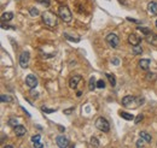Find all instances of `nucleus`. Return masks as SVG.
Returning a JSON list of instances; mask_svg holds the SVG:
<instances>
[{"mask_svg": "<svg viewBox=\"0 0 157 148\" xmlns=\"http://www.w3.org/2000/svg\"><path fill=\"white\" fill-rule=\"evenodd\" d=\"M119 114H120V117H122L123 119H126V120H133V119H134L133 114L127 113V112H120Z\"/></svg>", "mask_w": 157, "mask_h": 148, "instance_id": "obj_18", "label": "nucleus"}, {"mask_svg": "<svg viewBox=\"0 0 157 148\" xmlns=\"http://www.w3.org/2000/svg\"><path fill=\"white\" fill-rule=\"evenodd\" d=\"M143 118H144V116H143L142 113H139L138 116H137V117L134 118V123H135V124H138V123H140V122L143 120Z\"/></svg>", "mask_w": 157, "mask_h": 148, "instance_id": "obj_27", "label": "nucleus"}, {"mask_svg": "<svg viewBox=\"0 0 157 148\" xmlns=\"http://www.w3.org/2000/svg\"><path fill=\"white\" fill-rule=\"evenodd\" d=\"M145 40L147 44H150L152 46H157V34H155V33H149L147 35H145Z\"/></svg>", "mask_w": 157, "mask_h": 148, "instance_id": "obj_10", "label": "nucleus"}, {"mask_svg": "<svg viewBox=\"0 0 157 148\" xmlns=\"http://www.w3.org/2000/svg\"><path fill=\"white\" fill-rule=\"evenodd\" d=\"M156 27H157V19H156Z\"/></svg>", "mask_w": 157, "mask_h": 148, "instance_id": "obj_40", "label": "nucleus"}, {"mask_svg": "<svg viewBox=\"0 0 157 148\" xmlns=\"http://www.w3.org/2000/svg\"><path fill=\"white\" fill-rule=\"evenodd\" d=\"M111 63H114V65H119L120 60H119L117 58H115V59H112V60H111Z\"/></svg>", "mask_w": 157, "mask_h": 148, "instance_id": "obj_36", "label": "nucleus"}, {"mask_svg": "<svg viewBox=\"0 0 157 148\" xmlns=\"http://www.w3.org/2000/svg\"><path fill=\"white\" fill-rule=\"evenodd\" d=\"M140 41H142V39H140L137 34H130L128 36V44L132 45V46H135V45H139Z\"/></svg>", "mask_w": 157, "mask_h": 148, "instance_id": "obj_12", "label": "nucleus"}, {"mask_svg": "<svg viewBox=\"0 0 157 148\" xmlns=\"http://www.w3.org/2000/svg\"><path fill=\"white\" fill-rule=\"evenodd\" d=\"M36 3L43 4V5H45V6H50V4H51V1H50V0H36Z\"/></svg>", "mask_w": 157, "mask_h": 148, "instance_id": "obj_31", "label": "nucleus"}, {"mask_svg": "<svg viewBox=\"0 0 157 148\" xmlns=\"http://www.w3.org/2000/svg\"><path fill=\"white\" fill-rule=\"evenodd\" d=\"M64 36L67 37L68 40H70V41H75V42H79V41H80V39H79V37H71L69 34H64Z\"/></svg>", "mask_w": 157, "mask_h": 148, "instance_id": "obj_30", "label": "nucleus"}, {"mask_svg": "<svg viewBox=\"0 0 157 148\" xmlns=\"http://www.w3.org/2000/svg\"><path fill=\"white\" fill-rule=\"evenodd\" d=\"M139 68L146 71L149 70V68H150V60L149 59H142V60H139Z\"/></svg>", "mask_w": 157, "mask_h": 148, "instance_id": "obj_15", "label": "nucleus"}, {"mask_svg": "<svg viewBox=\"0 0 157 148\" xmlns=\"http://www.w3.org/2000/svg\"><path fill=\"white\" fill-rule=\"evenodd\" d=\"M132 51H133V53H134V55H139V54H142L143 53V47H142V45H135V46H133L132 47Z\"/></svg>", "mask_w": 157, "mask_h": 148, "instance_id": "obj_16", "label": "nucleus"}, {"mask_svg": "<svg viewBox=\"0 0 157 148\" xmlns=\"http://www.w3.org/2000/svg\"><path fill=\"white\" fill-rule=\"evenodd\" d=\"M30 95H31L33 98H35V99H36V98L39 96V94H38V92H34V90H33V89L30 90Z\"/></svg>", "mask_w": 157, "mask_h": 148, "instance_id": "obj_34", "label": "nucleus"}, {"mask_svg": "<svg viewBox=\"0 0 157 148\" xmlns=\"http://www.w3.org/2000/svg\"><path fill=\"white\" fill-rule=\"evenodd\" d=\"M104 87H105V81H104V80H99V81H97V88L102 89V88H104Z\"/></svg>", "mask_w": 157, "mask_h": 148, "instance_id": "obj_23", "label": "nucleus"}, {"mask_svg": "<svg viewBox=\"0 0 157 148\" xmlns=\"http://www.w3.org/2000/svg\"><path fill=\"white\" fill-rule=\"evenodd\" d=\"M128 21H130V22H134V23H138V21H135V19H132V18H127Z\"/></svg>", "mask_w": 157, "mask_h": 148, "instance_id": "obj_38", "label": "nucleus"}, {"mask_svg": "<svg viewBox=\"0 0 157 148\" xmlns=\"http://www.w3.org/2000/svg\"><path fill=\"white\" fill-rule=\"evenodd\" d=\"M13 18V13L12 12H4L3 13V16H1V21L3 22H9V21H11Z\"/></svg>", "mask_w": 157, "mask_h": 148, "instance_id": "obj_17", "label": "nucleus"}, {"mask_svg": "<svg viewBox=\"0 0 157 148\" xmlns=\"http://www.w3.org/2000/svg\"><path fill=\"white\" fill-rule=\"evenodd\" d=\"M41 110H43L45 113H53V112H56V110H52V109H47V107H45V106H43V107H41Z\"/></svg>", "mask_w": 157, "mask_h": 148, "instance_id": "obj_32", "label": "nucleus"}, {"mask_svg": "<svg viewBox=\"0 0 157 148\" xmlns=\"http://www.w3.org/2000/svg\"><path fill=\"white\" fill-rule=\"evenodd\" d=\"M29 13H30V16H33V17H35V16L39 15V11L35 9V7H31V9L29 10Z\"/></svg>", "mask_w": 157, "mask_h": 148, "instance_id": "obj_26", "label": "nucleus"}, {"mask_svg": "<svg viewBox=\"0 0 157 148\" xmlns=\"http://www.w3.org/2000/svg\"><path fill=\"white\" fill-rule=\"evenodd\" d=\"M147 11L150 12L151 15L157 16V3H156V1L149 3V5H147Z\"/></svg>", "mask_w": 157, "mask_h": 148, "instance_id": "obj_13", "label": "nucleus"}, {"mask_svg": "<svg viewBox=\"0 0 157 148\" xmlns=\"http://www.w3.org/2000/svg\"><path fill=\"white\" fill-rule=\"evenodd\" d=\"M144 142H145V141H144L143 138H142V140H138V141H137V147H139V148H140V147H144Z\"/></svg>", "mask_w": 157, "mask_h": 148, "instance_id": "obj_33", "label": "nucleus"}, {"mask_svg": "<svg viewBox=\"0 0 157 148\" xmlns=\"http://www.w3.org/2000/svg\"><path fill=\"white\" fill-rule=\"evenodd\" d=\"M0 100H1V102H12L13 99L9 95H1L0 96Z\"/></svg>", "mask_w": 157, "mask_h": 148, "instance_id": "obj_22", "label": "nucleus"}, {"mask_svg": "<svg viewBox=\"0 0 157 148\" xmlns=\"http://www.w3.org/2000/svg\"><path fill=\"white\" fill-rule=\"evenodd\" d=\"M9 125H11V127H17L18 125V122H17V119H15V118H11V119H9Z\"/></svg>", "mask_w": 157, "mask_h": 148, "instance_id": "obj_25", "label": "nucleus"}, {"mask_svg": "<svg viewBox=\"0 0 157 148\" xmlns=\"http://www.w3.org/2000/svg\"><path fill=\"white\" fill-rule=\"evenodd\" d=\"M26 83L30 89H34L38 86V78L35 77V75H31L30 73V75H28L26 78Z\"/></svg>", "mask_w": 157, "mask_h": 148, "instance_id": "obj_7", "label": "nucleus"}, {"mask_svg": "<svg viewBox=\"0 0 157 148\" xmlns=\"http://www.w3.org/2000/svg\"><path fill=\"white\" fill-rule=\"evenodd\" d=\"M4 148H13V146H10V145H7V146H5Z\"/></svg>", "mask_w": 157, "mask_h": 148, "instance_id": "obj_39", "label": "nucleus"}, {"mask_svg": "<svg viewBox=\"0 0 157 148\" xmlns=\"http://www.w3.org/2000/svg\"><path fill=\"white\" fill-rule=\"evenodd\" d=\"M58 16L62 18V21H64L65 23H70L73 21V15H71V12L69 10V7L65 6V5L61 6L58 9Z\"/></svg>", "mask_w": 157, "mask_h": 148, "instance_id": "obj_2", "label": "nucleus"}, {"mask_svg": "<svg viewBox=\"0 0 157 148\" xmlns=\"http://www.w3.org/2000/svg\"><path fill=\"white\" fill-rule=\"evenodd\" d=\"M13 133H15V135L16 136H18V137H21V136H24L27 134V129H26V127H23V125H17V127H15L13 128Z\"/></svg>", "mask_w": 157, "mask_h": 148, "instance_id": "obj_11", "label": "nucleus"}, {"mask_svg": "<svg viewBox=\"0 0 157 148\" xmlns=\"http://www.w3.org/2000/svg\"><path fill=\"white\" fill-rule=\"evenodd\" d=\"M135 101H137V98H135V96H133V95H127V96H125V98L122 99L121 104L125 106V107H132V106H137V105H134Z\"/></svg>", "mask_w": 157, "mask_h": 148, "instance_id": "obj_5", "label": "nucleus"}, {"mask_svg": "<svg viewBox=\"0 0 157 148\" xmlns=\"http://www.w3.org/2000/svg\"><path fill=\"white\" fill-rule=\"evenodd\" d=\"M96 128H97L99 131H103V133H109V131H110V124H109V122L106 120L105 118H103V117L97 118V120H96Z\"/></svg>", "mask_w": 157, "mask_h": 148, "instance_id": "obj_3", "label": "nucleus"}, {"mask_svg": "<svg viewBox=\"0 0 157 148\" xmlns=\"http://www.w3.org/2000/svg\"><path fill=\"white\" fill-rule=\"evenodd\" d=\"M137 29H138V30H140V31H142V33H144V34H145V35H147V34H149V33H151V30H150V29H149V28H143V27H137Z\"/></svg>", "mask_w": 157, "mask_h": 148, "instance_id": "obj_24", "label": "nucleus"}, {"mask_svg": "<svg viewBox=\"0 0 157 148\" xmlns=\"http://www.w3.org/2000/svg\"><path fill=\"white\" fill-rule=\"evenodd\" d=\"M41 140V136L40 135H34L31 137V143H36V142H40Z\"/></svg>", "mask_w": 157, "mask_h": 148, "instance_id": "obj_28", "label": "nucleus"}, {"mask_svg": "<svg viewBox=\"0 0 157 148\" xmlns=\"http://www.w3.org/2000/svg\"><path fill=\"white\" fill-rule=\"evenodd\" d=\"M157 80V73L156 72H147L146 73V81H156Z\"/></svg>", "mask_w": 157, "mask_h": 148, "instance_id": "obj_20", "label": "nucleus"}, {"mask_svg": "<svg viewBox=\"0 0 157 148\" xmlns=\"http://www.w3.org/2000/svg\"><path fill=\"white\" fill-rule=\"evenodd\" d=\"M106 77H108V80H109V82H110L111 87H115V86H116V77H115L114 75H111V73H106Z\"/></svg>", "mask_w": 157, "mask_h": 148, "instance_id": "obj_21", "label": "nucleus"}, {"mask_svg": "<svg viewBox=\"0 0 157 148\" xmlns=\"http://www.w3.org/2000/svg\"><path fill=\"white\" fill-rule=\"evenodd\" d=\"M81 81H82V77H81L80 75H74V76L69 80V87H70L71 89H76Z\"/></svg>", "mask_w": 157, "mask_h": 148, "instance_id": "obj_8", "label": "nucleus"}, {"mask_svg": "<svg viewBox=\"0 0 157 148\" xmlns=\"http://www.w3.org/2000/svg\"><path fill=\"white\" fill-rule=\"evenodd\" d=\"M41 18H43L45 26H47L48 28H56L58 26V17L51 11H45L41 15Z\"/></svg>", "mask_w": 157, "mask_h": 148, "instance_id": "obj_1", "label": "nucleus"}, {"mask_svg": "<svg viewBox=\"0 0 157 148\" xmlns=\"http://www.w3.org/2000/svg\"><path fill=\"white\" fill-rule=\"evenodd\" d=\"M33 146H34L35 148H41V147H44V145L41 143V142H36V143H33Z\"/></svg>", "mask_w": 157, "mask_h": 148, "instance_id": "obj_35", "label": "nucleus"}, {"mask_svg": "<svg viewBox=\"0 0 157 148\" xmlns=\"http://www.w3.org/2000/svg\"><path fill=\"white\" fill-rule=\"evenodd\" d=\"M139 136H140V138H143L146 143H150V142H151V140H152L151 135L149 134L147 131H140V133H139Z\"/></svg>", "mask_w": 157, "mask_h": 148, "instance_id": "obj_14", "label": "nucleus"}, {"mask_svg": "<svg viewBox=\"0 0 157 148\" xmlns=\"http://www.w3.org/2000/svg\"><path fill=\"white\" fill-rule=\"evenodd\" d=\"M91 146H94V147H98L99 146V142H98L97 137H92V138H91Z\"/></svg>", "mask_w": 157, "mask_h": 148, "instance_id": "obj_29", "label": "nucleus"}, {"mask_svg": "<svg viewBox=\"0 0 157 148\" xmlns=\"http://www.w3.org/2000/svg\"><path fill=\"white\" fill-rule=\"evenodd\" d=\"M56 142H57V146L61 147V148H65V147H68V146H69L68 138L65 137V136H63V135L57 136V137H56Z\"/></svg>", "mask_w": 157, "mask_h": 148, "instance_id": "obj_9", "label": "nucleus"}, {"mask_svg": "<svg viewBox=\"0 0 157 148\" xmlns=\"http://www.w3.org/2000/svg\"><path fill=\"white\" fill-rule=\"evenodd\" d=\"M73 110H74V109H73V107H71V109H69V110H65V111H64V113H65V114H70V113H71V111H73Z\"/></svg>", "mask_w": 157, "mask_h": 148, "instance_id": "obj_37", "label": "nucleus"}, {"mask_svg": "<svg viewBox=\"0 0 157 148\" xmlns=\"http://www.w3.org/2000/svg\"><path fill=\"white\" fill-rule=\"evenodd\" d=\"M29 59H30L29 52H23L20 55V65H21V68L27 69L28 68V64H29Z\"/></svg>", "mask_w": 157, "mask_h": 148, "instance_id": "obj_6", "label": "nucleus"}, {"mask_svg": "<svg viewBox=\"0 0 157 148\" xmlns=\"http://www.w3.org/2000/svg\"><path fill=\"white\" fill-rule=\"evenodd\" d=\"M106 42H108V45L111 47V48H117L119 45H120V39L116 34H114V33H111V34H109L108 36H106Z\"/></svg>", "mask_w": 157, "mask_h": 148, "instance_id": "obj_4", "label": "nucleus"}, {"mask_svg": "<svg viewBox=\"0 0 157 148\" xmlns=\"http://www.w3.org/2000/svg\"><path fill=\"white\" fill-rule=\"evenodd\" d=\"M94 88H97L96 78H94V77H91V78H89V82H88V89L91 90V92H93Z\"/></svg>", "mask_w": 157, "mask_h": 148, "instance_id": "obj_19", "label": "nucleus"}]
</instances>
